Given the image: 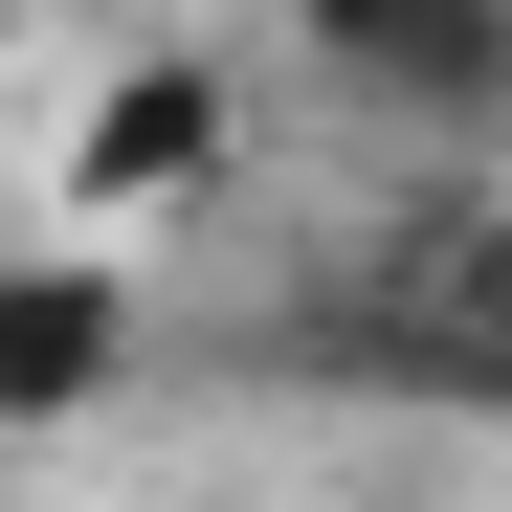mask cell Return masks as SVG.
I'll return each instance as SVG.
<instances>
[{
	"label": "cell",
	"mask_w": 512,
	"mask_h": 512,
	"mask_svg": "<svg viewBox=\"0 0 512 512\" xmlns=\"http://www.w3.org/2000/svg\"><path fill=\"white\" fill-rule=\"evenodd\" d=\"M312 67L357 112H423V134H490L512 112V0H290Z\"/></svg>",
	"instance_id": "6da1fadb"
},
{
	"label": "cell",
	"mask_w": 512,
	"mask_h": 512,
	"mask_svg": "<svg viewBox=\"0 0 512 512\" xmlns=\"http://www.w3.org/2000/svg\"><path fill=\"white\" fill-rule=\"evenodd\" d=\"M112 357H134V268L67 245V223H23L0 245V423H90Z\"/></svg>",
	"instance_id": "7a4b0ae2"
},
{
	"label": "cell",
	"mask_w": 512,
	"mask_h": 512,
	"mask_svg": "<svg viewBox=\"0 0 512 512\" xmlns=\"http://www.w3.org/2000/svg\"><path fill=\"white\" fill-rule=\"evenodd\" d=\"M179 179H223V67H201V45H156V67H112V112L67 134L45 223H67V245H112V223H156Z\"/></svg>",
	"instance_id": "3957f363"
}]
</instances>
